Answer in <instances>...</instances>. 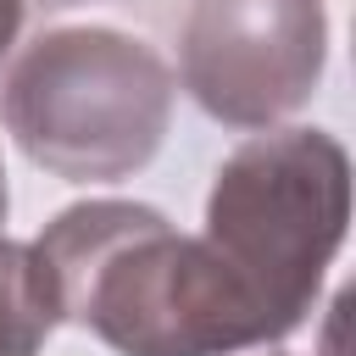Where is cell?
I'll return each mask as SVG.
<instances>
[{
	"instance_id": "1",
	"label": "cell",
	"mask_w": 356,
	"mask_h": 356,
	"mask_svg": "<svg viewBox=\"0 0 356 356\" xmlns=\"http://www.w3.org/2000/svg\"><path fill=\"white\" fill-rule=\"evenodd\" d=\"M61 306L56 273L50 261L0 245V356H28L39 345V334L50 328V312Z\"/></svg>"
},
{
	"instance_id": "2",
	"label": "cell",
	"mask_w": 356,
	"mask_h": 356,
	"mask_svg": "<svg viewBox=\"0 0 356 356\" xmlns=\"http://www.w3.org/2000/svg\"><path fill=\"white\" fill-rule=\"evenodd\" d=\"M11 28H17V0H0V50H6Z\"/></svg>"
},
{
	"instance_id": "3",
	"label": "cell",
	"mask_w": 356,
	"mask_h": 356,
	"mask_svg": "<svg viewBox=\"0 0 356 356\" xmlns=\"http://www.w3.org/2000/svg\"><path fill=\"white\" fill-rule=\"evenodd\" d=\"M0 211H6V189H0Z\"/></svg>"
}]
</instances>
